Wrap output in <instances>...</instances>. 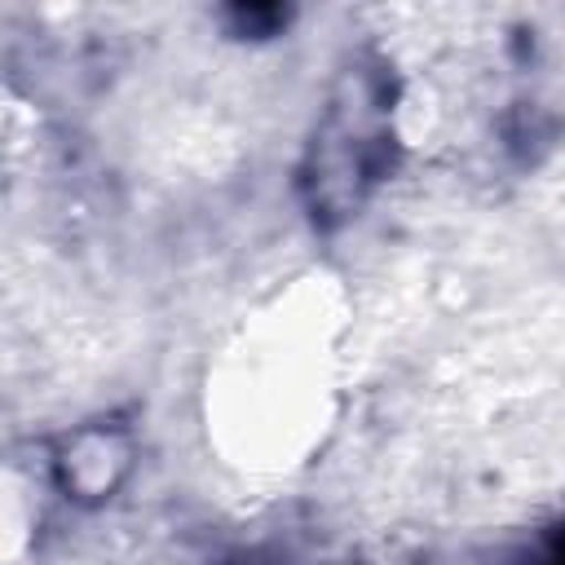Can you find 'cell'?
Segmentation results:
<instances>
[{"label":"cell","mask_w":565,"mask_h":565,"mask_svg":"<svg viewBox=\"0 0 565 565\" xmlns=\"http://www.w3.org/2000/svg\"><path fill=\"white\" fill-rule=\"evenodd\" d=\"M388 75L380 66L358 62L335 79L300 168V185L318 221L340 225L358 216L375 181L388 172Z\"/></svg>","instance_id":"obj_1"},{"label":"cell","mask_w":565,"mask_h":565,"mask_svg":"<svg viewBox=\"0 0 565 565\" xmlns=\"http://www.w3.org/2000/svg\"><path fill=\"white\" fill-rule=\"evenodd\" d=\"M132 472V437L119 424H84L75 428L57 459L53 477L66 499L75 503H106Z\"/></svg>","instance_id":"obj_2"}]
</instances>
